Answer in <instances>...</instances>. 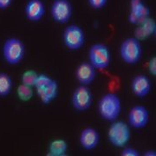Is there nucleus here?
Instances as JSON below:
<instances>
[{"mask_svg":"<svg viewBox=\"0 0 156 156\" xmlns=\"http://www.w3.org/2000/svg\"><path fill=\"white\" fill-rule=\"evenodd\" d=\"M97 110L100 117L112 122L118 119L122 112V101L115 93H107L100 98L97 104Z\"/></svg>","mask_w":156,"mask_h":156,"instance_id":"nucleus-1","label":"nucleus"},{"mask_svg":"<svg viewBox=\"0 0 156 156\" xmlns=\"http://www.w3.org/2000/svg\"><path fill=\"white\" fill-rule=\"evenodd\" d=\"M131 138L130 126L123 121H114L108 130V140L115 147L122 148Z\"/></svg>","mask_w":156,"mask_h":156,"instance_id":"nucleus-2","label":"nucleus"},{"mask_svg":"<svg viewBox=\"0 0 156 156\" xmlns=\"http://www.w3.org/2000/svg\"><path fill=\"white\" fill-rule=\"evenodd\" d=\"M3 56L10 65H17L23 59L25 47L20 39L10 37L6 39L3 45Z\"/></svg>","mask_w":156,"mask_h":156,"instance_id":"nucleus-3","label":"nucleus"},{"mask_svg":"<svg viewBox=\"0 0 156 156\" xmlns=\"http://www.w3.org/2000/svg\"><path fill=\"white\" fill-rule=\"evenodd\" d=\"M142 48L140 40L136 37H128L123 40L120 46V56L128 65L137 64L141 58Z\"/></svg>","mask_w":156,"mask_h":156,"instance_id":"nucleus-4","label":"nucleus"},{"mask_svg":"<svg viewBox=\"0 0 156 156\" xmlns=\"http://www.w3.org/2000/svg\"><path fill=\"white\" fill-rule=\"evenodd\" d=\"M88 56L89 62L95 68V69H105L111 63V51L106 44L101 43H97L91 45L89 50Z\"/></svg>","mask_w":156,"mask_h":156,"instance_id":"nucleus-5","label":"nucleus"},{"mask_svg":"<svg viewBox=\"0 0 156 156\" xmlns=\"http://www.w3.org/2000/svg\"><path fill=\"white\" fill-rule=\"evenodd\" d=\"M62 41L69 50H80L85 44V33L83 30L76 24H70L62 32Z\"/></svg>","mask_w":156,"mask_h":156,"instance_id":"nucleus-6","label":"nucleus"},{"mask_svg":"<svg viewBox=\"0 0 156 156\" xmlns=\"http://www.w3.org/2000/svg\"><path fill=\"white\" fill-rule=\"evenodd\" d=\"M93 102L92 92L89 86L79 85L76 88L71 96V104L75 110L78 112H85L89 109Z\"/></svg>","mask_w":156,"mask_h":156,"instance_id":"nucleus-7","label":"nucleus"},{"mask_svg":"<svg viewBox=\"0 0 156 156\" xmlns=\"http://www.w3.org/2000/svg\"><path fill=\"white\" fill-rule=\"evenodd\" d=\"M72 5L69 0H54L50 8L53 20L57 23H67L72 17Z\"/></svg>","mask_w":156,"mask_h":156,"instance_id":"nucleus-8","label":"nucleus"},{"mask_svg":"<svg viewBox=\"0 0 156 156\" xmlns=\"http://www.w3.org/2000/svg\"><path fill=\"white\" fill-rule=\"evenodd\" d=\"M128 121L130 128L135 129L144 128L149 122V112L146 107L135 105L128 112Z\"/></svg>","mask_w":156,"mask_h":156,"instance_id":"nucleus-9","label":"nucleus"},{"mask_svg":"<svg viewBox=\"0 0 156 156\" xmlns=\"http://www.w3.org/2000/svg\"><path fill=\"white\" fill-rule=\"evenodd\" d=\"M96 69L89 62H81L76 69V79L81 85L89 86L95 81Z\"/></svg>","mask_w":156,"mask_h":156,"instance_id":"nucleus-10","label":"nucleus"},{"mask_svg":"<svg viewBox=\"0 0 156 156\" xmlns=\"http://www.w3.org/2000/svg\"><path fill=\"white\" fill-rule=\"evenodd\" d=\"M81 147L85 150H93L97 147L100 142V134L94 128H85L81 131L79 136Z\"/></svg>","mask_w":156,"mask_h":156,"instance_id":"nucleus-11","label":"nucleus"},{"mask_svg":"<svg viewBox=\"0 0 156 156\" xmlns=\"http://www.w3.org/2000/svg\"><path fill=\"white\" fill-rule=\"evenodd\" d=\"M131 90L135 96L144 98L150 93L152 83L149 78L143 74L135 76L131 81Z\"/></svg>","mask_w":156,"mask_h":156,"instance_id":"nucleus-12","label":"nucleus"},{"mask_svg":"<svg viewBox=\"0 0 156 156\" xmlns=\"http://www.w3.org/2000/svg\"><path fill=\"white\" fill-rule=\"evenodd\" d=\"M26 19L33 23L39 22L45 15V6L42 0H29L24 8Z\"/></svg>","mask_w":156,"mask_h":156,"instance_id":"nucleus-13","label":"nucleus"},{"mask_svg":"<svg viewBox=\"0 0 156 156\" xmlns=\"http://www.w3.org/2000/svg\"><path fill=\"white\" fill-rule=\"evenodd\" d=\"M37 95H38L40 101L44 104H50L55 100L58 94V83L56 80L52 79L51 82L44 88L36 89Z\"/></svg>","mask_w":156,"mask_h":156,"instance_id":"nucleus-14","label":"nucleus"},{"mask_svg":"<svg viewBox=\"0 0 156 156\" xmlns=\"http://www.w3.org/2000/svg\"><path fill=\"white\" fill-rule=\"evenodd\" d=\"M68 150V143L65 140H53L48 148V154L50 156H63L66 154Z\"/></svg>","mask_w":156,"mask_h":156,"instance_id":"nucleus-15","label":"nucleus"},{"mask_svg":"<svg viewBox=\"0 0 156 156\" xmlns=\"http://www.w3.org/2000/svg\"><path fill=\"white\" fill-rule=\"evenodd\" d=\"M13 87L11 77L5 72H0V97H5L10 95Z\"/></svg>","mask_w":156,"mask_h":156,"instance_id":"nucleus-16","label":"nucleus"},{"mask_svg":"<svg viewBox=\"0 0 156 156\" xmlns=\"http://www.w3.org/2000/svg\"><path fill=\"white\" fill-rule=\"evenodd\" d=\"M17 95L18 99L22 101H28L31 100L34 95L33 87H30L21 83L17 89Z\"/></svg>","mask_w":156,"mask_h":156,"instance_id":"nucleus-17","label":"nucleus"},{"mask_svg":"<svg viewBox=\"0 0 156 156\" xmlns=\"http://www.w3.org/2000/svg\"><path fill=\"white\" fill-rule=\"evenodd\" d=\"M37 76H38V74L33 69H28V70L24 71L21 76L22 83L30 86V87H34Z\"/></svg>","mask_w":156,"mask_h":156,"instance_id":"nucleus-18","label":"nucleus"},{"mask_svg":"<svg viewBox=\"0 0 156 156\" xmlns=\"http://www.w3.org/2000/svg\"><path fill=\"white\" fill-rule=\"evenodd\" d=\"M52 78L50 76L45 75V74H40L37 76V78L35 83V89H39V88H44L48 84L51 82Z\"/></svg>","mask_w":156,"mask_h":156,"instance_id":"nucleus-19","label":"nucleus"},{"mask_svg":"<svg viewBox=\"0 0 156 156\" xmlns=\"http://www.w3.org/2000/svg\"><path fill=\"white\" fill-rule=\"evenodd\" d=\"M108 0H88L89 5L94 10H101L107 5Z\"/></svg>","mask_w":156,"mask_h":156,"instance_id":"nucleus-20","label":"nucleus"},{"mask_svg":"<svg viewBox=\"0 0 156 156\" xmlns=\"http://www.w3.org/2000/svg\"><path fill=\"white\" fill-rule=\"evenodd\" d=\"M122 156H140V154L136 148H134L133 147H123L122 151L121 153Z\"/></svg>","mask_w":156,"mask_h":156,"instance_id":"nucleus-21","label":"nucleus"},{"mask_svg":"<svg viewBox=\"0 0 156 156\" xmlns=\"http://www.w3.org/2000/svg\"><path fill=\"white\" fill-rule=\"evenodd\" d=\"M148 71L150 73V75L155 76H156V57L154 56L152 57L149 62H148V65H147Z\"/></svg>","mask_w":156,"mask_h":156,"instance_id":"nucleus-22","label":"nucleus"},{"mask_svg":"<svg viewBox=\"0 0 156 156\" xmlns=\"http://www.w3.org/2000/svg\"><path fill=\"white\" fill-rule=\"evenodd\" d=\"M13 0H0V10H6L8 9L12 4Z\"/></svg>","mask_w":156,"mask_h":156,"instance_id":"nucleus-23","label":"nucleus"},{"mask_svg":"<svg viewBox=\"0 0 156 156\" xmlns=\"http://www.w3.org/2000/svg\"><path fill=\"white\" fill-rule=\"evenodd\" d=\"M145 156H156V152L154 150H147L144 153Z\"/></svg>","mask_w":156,"mask_h":156,"instance_id":"nucleus-24","label":"nucleus"}]
</instances>
